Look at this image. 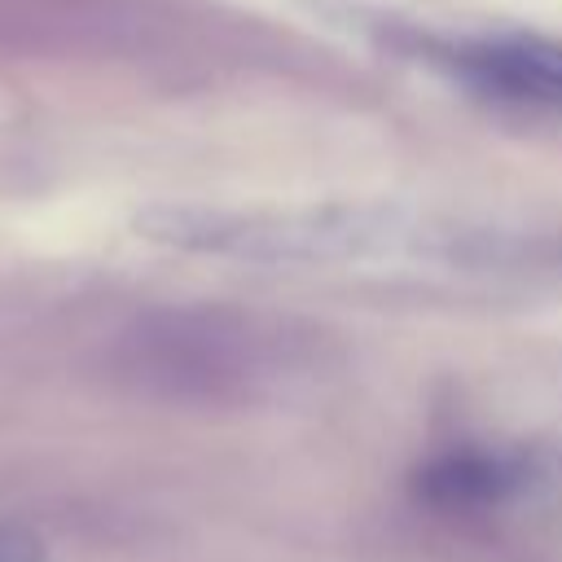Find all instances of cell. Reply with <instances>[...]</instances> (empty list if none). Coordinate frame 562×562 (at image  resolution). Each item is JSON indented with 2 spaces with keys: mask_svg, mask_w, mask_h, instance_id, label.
<instances>
[{
  "mask_svg": "<svg viewBox=\"0 0 562 562\" xmlns=\"http://www.w3.org/2000/svg\"><path fill=\"white\" fill-rule=\"evenodd\" d=\"M0 562H44V544L31 531H0Z\"/></svg>",
  "mask_w": 562,
  "mask_h": 562,
  "instance_id": "277c9868",
  "label": "cell"
},
{
  "mask_svg": "<svg viewBox=\"0 0 562 562\" xmlns=\"http://www.w3.org/2000/svg\"><path fill=\"white\" fill-rule=\"evenodd\" d=\"M457 79L536 105H562V44L540 35H470L430 48Z\"/></svg>",
  "mask_w": 562,
  "mask_h": 562,
  "instance_id": "3957f363",
  "label": "cell"
},
{
  "mask_svg": "<svg viewBox=\"0 0 562 562\" xmlns=\"http://www.w3.org/2000/svg\"><path fill=\"white\" fill-rule=\"evenodd\" d=\"M145 233L237 263L334 268V263H443V268H531L558 255L553 237L457 224L395 206H167Z\"/></svg>",
  "mask_w": 562,
  "mask_h": 562,
  "instance_id": "6da1fadb",
  "label": "cell"
},
{
  "mask_svg": "<svg viewBox=\"0 0 562 562\" xmlns=\"http://www.w3.org/2000/svg\"><path fill=\"white\" fill-rule=\"evenodd\" d=\"M544 470L522 448H452L417 465L413 496L430 514L487 518L540 487Z\"/></svg>",
  "mask_w": 562,
  "mask_h": 562,
  "instance_id": "7a4b0ae2",
  "label": "cell"
}]
</instances>
